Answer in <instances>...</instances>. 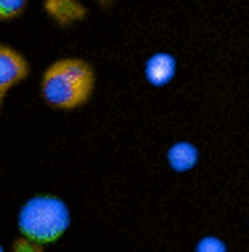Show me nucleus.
Wrapping results in <instances>:
<instances>
[{
  "label": "nucleus",
  "instance_id": "1",
  "mask_svg": "<svg viewBox=\"0 0 249 252\" xmlns=\"http://www.w3.org/2000/svg\"><path fill=\"white\" fill-rule=\"evenodd\" d=\"M94 92V70L83 59H59L43 73L40 94L56 110H75L86 105Z\"/></svg>",
  "mask_w": 249,
  "mask_h": 252
},
{
  "label": "nucleus",
  "instance_id": "2",
  "mask_svg": "<svg viewBox=\"0 0 249 252\" xmlns=\"http://www.w3.org/2000/svg\"><path fill=\"white\" fill-rule=\"evenodd\" d=\"M70 228V209L56 196H32L19 209V233L35 244H54Z\"/></svg>",
  "mask_w": 249,
  "mask_h": 252
},
{
  "label": "nucleus",
  "instance_id": "3",
  "mask_svg": "<svg viewBox=\"0 0 249 252\" xmlns=\"http://www.w3.org/2000/svg\"><path fill=\"white\" fill-rule=\"evenodd\" d=\"M27 62L19 51H14L11 46L0 43V105H3L5 94L16 86V83L25 81L27 75Z\"/></svg>",
  "mask_w": 249,
  "mask_h": 252
},
{
  "label": "nucleus",
  "instance_id": "4",
  "mask_svg": "<svg viewBox=\"0 0 249 252\" xmlns=\"http://www.w3.org/2000/svg\"><path fill=\"white\" fill-rule=\"evenodd\" d=\"M43 8H46V14L62 27L75 25V22H81L83 16H86V8H83L81 0H46Z\"/></svg>",
  "mask_w": 249,
  "mask_h": 252
},
{
  "label": "nucleus",
  "instance_id": "5",
  "mask_svg": "<svg viewBox=\"0 0 249 252\" xmlns=\"http://www.w3.org/2000/svg\"><path fill=\"white\" fill-rule=\"evenodd\" d=\"M174 73H177V59L171 57V54L158 51L145 62V75L153 86H166V83L174 78Z\"/></svg>",
  "mask_w": 249,
  "mask_h": 252
},
{
  "label": "nucleus",
  "instance_id": "6",
  "mask_svg": "<svg viewBox=\"0 0 249 252\" xmlns=\"http://www.w3.org/2000/svg\"><path fill=\"white\" fill-rule=\"evenodd\" d=\"M166 158H169V166L174 172H188L198 164V148L193 142H174L166 153Z\"/></svg>",
  "mask_w": 249,
  "mask_h": 252
},
{
  "label": "nucleus",
  "instance_id": "7",
  "mask_svg": "<svg viewBox=\"0 0 249 252\" xmlns=\"http://www.w3.org/2000/svg\"><path fill=\"white\" fill-rule=\"evenodd\" d=\"M27 0H0V19H14L25 11Z\"/></svg>",
  "mask_w": 249,
  "mask_h": 252
},
{
  "label": "nucleus",
  "instance_id": "8",
  "mask_svg": "<svg viewBox=\"0 0 249 252\" xmlns=\"http://www.w3.org/2000/svg\"><path fill=\"white\" fill-rule=\"evenodd\" d=\"M195 252H228V247H225V242L217 236H204L195 244Z\"/></svg>",
  "mask_w": 249,
  "mask_h": 252
},
{
  "label": "nucleus",
  "instance_id": "9",
  "mask_svg": "<svg viewBox=\"0 0 249 252\" xmlns=\"http://www.w3.org/2000/svg\"><path fill=\"white\" fill-rule=\"evenodd\" d=\"M11 252H43V244H35L29 239H16Z\"/></svg>",
  "mask_w": 249,
  "mask_h": 252
},
{
  "label": "nucleus",
  "instance_id": "10",
  "mask_svg": "<svg viewBox=\"0 0 249 252\" xmlns=\"http://www.w3.org/2000/svg\"><path fill=\"white\" fill-rule=\"evenodd\" d=\"M0 252H5V250H3V244H0Z\"/></svg>",
  "mask_w": 249,
  "mask_h": 252
}]
</instances>
